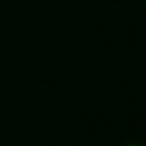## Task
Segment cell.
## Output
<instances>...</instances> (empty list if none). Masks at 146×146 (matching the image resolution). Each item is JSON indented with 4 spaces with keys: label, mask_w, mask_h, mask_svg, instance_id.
<instances>
[{
    "label": "cell",
    "mask_w": 146,
    "mask_h": 146,
    "mask_svg": "<svg viewBox=\"0 0 146 146\" xmlns=\"http://www.w3.org/2000/svg\"><path fill=\"white\" fill-rule=\"evenodd\" d=\"M129 146H139V144H129Z\"/></svg>",
    "instance_id": "1"
}]
</instances>
